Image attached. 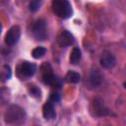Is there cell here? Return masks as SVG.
Listing matches in <instances>:
<instances>
[{
	"label": "cell",
	"instance_id": "obj_1",
	"mask_svg": "<svg viewBox=\"0 0 126 126\" xmlns=\"http://www.w3.org/2000/svg\"><path fill=\"white\" fill-rule=\"evenodd\" d=\"M53 13L60 19H69L73 14V9L68 0H52L51 3Z\"/></svg>",
	"mask_w": 126,
	"mask_h": 126
},
{
	"label": "cell",
	"instance_id": "obj_11",
	"mask_svg": "<svg viewBox=\"0 0 126 126\" xmlns=\"http://www.w3.org/2000/svg\"><path fill=\"white\" fill-rule=\"evenodd\" d=\"M102 83V76L101 74L97 71V70H94L92 71L91 75H90V79H89V84L91 87L93 88H97L101 85Z\"/></svg>",
	"mask_w": 126,
	"mask_h": 126
},
{
	"label": "cell",
	"instance_id": "obj_2",
	"mask_svg": "<svg viewBox=\"0 0 126 126\" xmlns=\"http://www.w3.org/2000/svg\"><path fill=\"white\" fill-rule=\"evenodd\" d=\"M26 112L19 105H11L5 112V122L7 124H20L25 121Z\"/></svg>",
	"mask_w": 126,
	"mask_h": 126
},
{
	"label": "cell",
	"instance_id": "obj_5",
	"mask_svg": "<svg viewBox=\"0 0 126 126\" xmlns=\"http://www.w3.org/2000/svg\"><path fill=\"white\" fill-rule=\"evenodd\" d=\"M35 71H36L35 64L29 61H23L18 67V76L23 79L31 78L34 75Z\"/></svg>",
	"mask_w": 126,
	"mask_h": 126
},
{
	"label": "cell",
	"instance_id": "obj_8",
	"mask_svg": "<svg viewBox=\"0 0 126 126\" xmlns=\"http://www.w3.org/2000/svg\"><path fill=\"white\" fill-rule=\"evenodd\" d=\"M100 65L104 69H111L116 65V58L110 51H104L100 57Z\"/></svg>",
	"mask_w": 126,
	"mask_h": 126
},
{
	"label": "cell",
	"instance_id": "obj_7",
	"mask_svg": "<svg viewBox=\"0 0 126 126\" xmlns=\"http://www.w3.org/2000/svg\"><path fill=\"white\" fill-rule=\"evenodd\" d=\"M75 41V37L74 35L68 32V31H62L57 37V42L61 47H67L70 46L74 43Z\"/></svg>",
	"mask_w": 126,
	"mask_h": 126
},
{
	"label": "cell",
	"instance_id": "obj_19",
	"mask_svg": "<svg viewBox=\"0 0 126 126\" xmlns=\"http://www.w3.org/2000/svg\"><path fill=\"white\" fill-rule=\"evenodd\" d=\"M1 32H2V25H1V23H0V33H1Z\"/></svg>",
	"mask_w": 126,
	"mask_h": 126
},
{
	"label": "cell",
	"instance_id": "obj_15",
	"mask_svg": "<svg viewBox=\"0 0 126 126\" xmlns=\"http://www.w3.org/2000/svg\"><path fill=\"white\" fill-rule=\"evenodd\" d=\"M11 68L9 65H4L0 71V78L3 80H9L11 78Z\"/></svg>",
	"mask_w": 126,
	"mask_h": 126
},
{
	"label": "cell",
	"instance_id": "obj_4",
	"mask_svg": "<svg viewBox=\"0 0 126 126\" xmlns=\"http://www.w3.org/2000/svg\"><path fill=\"white\" fill-rule=\"evenodd\" d=\"M32 34L36 40H45L47 37L46 22L43 19L36 20L32 26Z\"/></svg>",
	"mask_w": 126,
	"mask_h": 126
},
{
	"label": "cell",
	"instance_id": "obj_9",
	"mask_svg": "<svg viewBox=\"0 0 126 126\" xmlns=\"http://www.w3.org/2000/svg\"><path fill=\"white\" fill-rule=\"evenodd\" d=\"M92 111H93V114L95 115V116H105L108 111H107V108L104 106L103 104V101L99 98H94V101H93V108H92Z\"/></svg>",
	"mask_w": 126,
	"mask_h": 126
},
{
	"label": "cell",
	"instance_id": "obj_10",
	"mask_svg": "<svg viewBox=\"0 0 126 126\" xmlns=\"http://www.w3.org/2000/svg\"><path fill=\"white\" fill-rule=\"evenodd\" d=\"M42 115L45 120H52L56 117V112L54 110V105L51 101H46L42 106Z\"/></svg>",
	"mask_w": 126,
	"mask_h": 126
},
{
	"label": "cell",
	"instance_id": "obj_18",
	"mask_svg": "<svg viewBox=\"0 0 126 126\" xmlns=\"http://www.w3.org/2000/svg\"><path fill=\"white\" fill-rule=\"evenodd\" d=\"M60 100V95L58 93H52L50 94V97H49V101H51L52 103L54 102H58Z\"/></svg>",
	"mask_w": 126,
	"mask_h": 126
},
{
	"label": "cell",
	"instance_id": "obj_17",
	"mask_svg": "<svg viewBox=\"0 0 126 126\" xmlns=\"http://www.w3.org/2000/svg\"><path fill=\"white\" fill-rule=\"evenodd\" d=\"M41 4H42V0H32V2L30 3V6H29L30 11L32 13L36 12L40 8Z\"/></svg>",
	"mask_w": 126,
	"mask_h": 126
},
{
	"label": "cell",
	"instance_id": "obj_16",
	"mask_svg": "<svg viewBox=\"0 0 126 126\" xmlns=\"http://www.w3.org/2000/svg\"><path fill=\"white\" fill-rule=\"evenodd\" d=\"M29 93L32 96H33L35 98H39L41 96V91L39 90V88H37L34 85L29 87Z\"/></svg>",
	"mask_w": 126,
	"mask_h": 126
},
{
	"label": "cell",
	"instance_id": "obj_3",
	"mask_svg": "<svg viewBox=\"0 0 126 126\" xmlns=\"http://www.w3.org/2000/svg\"><path fill=\"white\" fill-rule=\"evenodd\" d=\"M41 70H42V82L44 84L52 86V87H57V88H59L61 86L60 80L52 73V69H51V66L49 65V63L45 62L41 66Z\"/></svg>",
	"mask_w": 126,
	"mask_h": 126
},
{
	"label": "cell",
	"instance_id": "obj_6",
	"mask_svg": "<svg viewBox=\"0 0 126 126\" xmlns=\"http://www.w3.org/2000/svg\"><path fill=\"white\" fill-rule=\"evenodd\" d=\"M21 36V29L19 26H13L9 29L5 35V42L8 45H15Z\"/></svg>",
	"mask_w": 126,
	"mask_h": 126
},
{
	"label": "cell",
	"instance_id": "obj_14",
	"mask_svg": "<svg viewBox=\"0 0 126 126\" xmlns=\"http://www.w3.org/2000/svg\"><path fill=\"white\" fill-rule=\"evenodd\" d=\"M46 54V48L43 46H37L32 51V56L34 59H40Z\"/></svg>",
	"mask_w": 126,
	"mask_h": 126
},
{
	"label": "cell",
	"instance_id": "obj_13",
	"mask_svg": "<svg viewBox=\"0 0 126 126\" xmlns=\"http://www.w3.org/2000/svg\"><path fill=\"white\" fill-rule=\"evenodd\" d=\"M81 80V75L75 71H68L65 76V81L71 84H77Z\"/></svg>",
	"mask_w": 126,
	"mask_h": 126
},
{
	"label": "cell",
	"instance_id": "obj_12",
	"mask_svg": "<svg viewBox=\"0 0 126 126\" xmlns=\"http://www.w3.org/2000/svg\"><path fill=\"white\" fill-rule=\"evenodd\" d=\"M82 58V52L79 47H74L70 54V63L73 65H77Z\"/></svg>",
	"mask_w": 126,
	"mask_h": 126
}]
</instances>
